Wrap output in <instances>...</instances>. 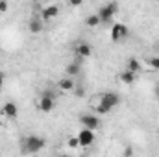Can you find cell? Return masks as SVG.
<instances>
[{"label": "cell", "mask_w": 159, "mask_h": 157, "mask_svg": "<svg viewBox=\"0 0 159 157\" xmlns=\"http://www.w3.org/2000/svg\"><path fill=\"white\" fill-rule=\"evenodd\" d=\"M44 144H46V141L43 137H37V135H30L22 141V146H24L26 154H37L44 148Z\"/></svg>", "instance_id": "6da1fadb"}, {"label": "cell", "mask_w": 159, "mask_h": 157, "mask_svg": "<svg viewBox=\"0 0 159 157\" xmlns=\"http://www.w3.org/2000/svg\"><path fill=\"white\" fill-rule=\"evenodd\" d=\"M54 105H56V94H52V92H44L37 100V109L41 113H50L54 109Z\"/></svg>", "instance_id": "7a4b0ae2"}, {"label": "cell", "mask_w": 159, "mask_h": 157, "mask_svg": "<svg viewBox=\"0 0 159 157\" xmlns=\"http://www.w3.org/2000/svg\"><path fill=\"white\" fill-rule=\"evenodd\" d=\"M117 13V4H107L98 9V17L102 24H113V17Z\"/></svg>", "instance_id": "3957f363"}, {"label": "cell", "mask_w": 159, "mask_h": 157, "mask_svg": "<svg viewBox=\"0 0 159 157\" xmlns=\"http://www.w3.org/2000/svg\"><path fill=\"white\" fill-rule=\"evenodd\" d=\"M76 137H78V141H80V146H83V148L94 144V141H96V137H94V129H89V128L80 129V133L76 135Z\"/></svg>", "instance_id": "277c9868"}, {"label": "cell", "mask_w": 159, "mask_h": 157, "mask_svg": "<svg viewBox=\"0 0 159 157\" xmlns=\"http://www.w3.org/2000/svg\"><path fill=\"white\" fill-rule=\"evenodd\" d=\"M100 102H102L104 105H107V107L113 111V109L120 104V96L117 92H104V94H100Z\"/></svg>", "instance_id": "5b68a950"}, {"label": "cell", "mask_w": 159, "mask_h": 157, "mask_svg": "<svg viewBox=\"0 0 159 157\" xmlns=\"http://www.w3.org/2000/svg\"><path fill=\"white\" fill-rule=\"evenodd\" d=\"M126 37H128V28L124 24L117 22V24L111 26V41L113 43H120V41L126 39Z\"/></svg>", "instance_id": "8992f818"}, {"label": "cell", "mask_w": 159, "mask_h": 157, "mask_svg": "<svg viewBox=\"0 0 159 157\" xmlns=\"http://www.w3.org/2000/svg\"><path fill=\"white\" fill-rule=\"evenodd\" d=\"M80 124L83 128H89V129H98L100 128V118H98V115H81Z\"/></svg>", "instance_id": "52a82bcc"}, {"label": "cell", "mask_w": 159, "mask_h": 157, "mask_svg": "<svg viewBox=\"0 0 159 157\" xmlns=\"http://www.w3.org/2000/svg\"><path fill=\"white\" fill-rule=\"evenodd\" d=\"M57 13H59V7H57L56 4H52V6H46V7L43 9L41 19H43V22H50L52 19H56V17H57Z\"/></svg>", "instance_id": "ba28073f"}, {"label": "cell", "mask_w": 159, "mask_h": 157, "mask_svg": "<svg viewBox=\"0 0 159 157\" xmlns=\"http://www.w3.org/2000/svg\"><path fill=\"white\" fill-rule=\"evenodd\" d=\"M2 115H4L6 118H17V115H19V107H17V104H13V102H6L4 107H2Z\"/></svg>", "instance_id": "9c48e42d"}, {"label": "cell", "mask_w": 159, "mask_h": 157, "mask_svg": "<svg viewBox=\"0 0 159 157\" xmlns=\"http://www.w3.org/2000/svg\"><path fill=\"white\" fill-rule=\"evenodd\" d=\"M74 52H76L78 57H91V56H93V46H91L89 43H80Z\"/></svg>", "instance_id": "30bf717a"}, {"label": "cell", "mask_w": 159, "mask_h": 157, "mask_svg": "<svg viewBox=\"0 0 159 157\" xmlns=\"http://www.w3.org/2000/svg\"><path fill=\"white\" fill-rule=\"evenodd\" d=\"M57 87H59L61 91H74L76 81L72 79V76H67V78H61L59 81H57Z\"/></svg>", "instance_id": "8fae6325"}, {"label": "cell", "mask_w": 159, "mask_h": 157, "mask_svg": "<svg viewBox=\"0 0 159 157\" xmlns=\"http://www.w3.org/2000/svg\"><path fill=\"white\" fill-rule=\"evenodd\" d=\"M135 78H137V74L135 72H131V70H122L120 72V76H119V79L122 81V83H126V85H131L133 81H135Z\"/></svg>", "instance_id": "7c38bea8"}, {"label": "cell", "mask_w": 159, "mask_h": 157, "mask_svg": "<svg viewBox=\"0 0 159 157\" xmlns=\"http://www.w3.org/2000/svg\"><path fill=\"white\" fill-rule=\"evenodd\" d=\"M43 19H32L30 20V24H28V30L32 32V34H41L43 32Z\"/></svg>", "instance_id": "4fadbf2b"}, {"label": "cell", "mask_w": 159, "mask_h": 157, "mask_svg": "<svg viewBox=\"0 0 159 157\" xmlns=\"http://www.w3.org/2000/svg\"><path fill=\"white\" fill-rule=\"evenodd\" d=\"M102 22H100V17H98V13H94V15H89L87 19H85V26L87 28H96V26H100Z\"/></svg>", "instance_id": "5bb4252c"}, {"label": "cell", "mask_w": 159, "mask_h": 157, "mask_svg": "<svg viewBox=\"0 0 159 157\" xmlns=\"http://www.w3.org/2000/svg\"><path fill=\"white\" fill-rule=\"evenodd\" d=\"M126 69L137 74V72H141V61H139V59H135V57H131V59L128 61V65H126Z\"/></svg>", "instance_id": "9a60e30c"}, {"label": "cell", "mask_w": 159, "mask_h": 157, "mask_svg": "<svg viewBox=\"0 0 159 157\" xmlns=\"http://www.w3.org/2000/svg\"><path fill=\"white\" fill-rule=\"evenodd\" d=\"M67 74L69 76H78L80 70H81V67H80V63H70V65H67Z\"/></svg>", "instance_id": "2e32d148"}, {"label": "cell", "mask_w": 159, "mask_h": 157, "mask_svg": "<svg viewBox=\"0 0 159 157\" xmlns=\"http://www.w3.org/2000/svg\"><path fill=\"white\" fill-rule=\"evenodd\" d=\"M148 65L152 67V70H159V57H156V56L150 57V59H148Z\"/></svg>", "instance_id": "e0dca14e"}, {"label": "cell", "mask_w": 159, "mask_h": 157, "mask_svg": "<svg viewBox=\"0 0 159 157\" xmlns=\"http://www.w3.org/2000/svg\"><path fill=\"white\" fill-rule=\"evenodd\" d=\"M67 146H69V148H78V146H80L78 137H70V139L67 141Z\"/></svg>", "instance_id": "ac0fdd59"}, {"label": "cell", "mask_w": 159, "mask_h": 157, "mask_svg": "<svg viewBox=\"0 0 159 157\" xmlns=\"http://www.w3.org/2000/svg\"><path fill=\"white\" fill-rule=\"evenodd\" d=\"M74 94H76L78 98H81V96H85V89H83L81 85H76V87H74Z\"/></svg>", "instance_id": "d6986e66"}, {"label": "cell", "mask_w": 159, "mask_h": 157, "mask_svg": "<svg viewBox=\"0 0 159 157\" xmlns=\"http://www.w3.org/2000/svg\"><path fill=\"white\" fill-rule=\"evenodd\" d=\"M9 9V4H7V0H0V13H6Z\"/></svg>", "instance_id": "ffe728a7"}, {"label": "cell", "mask_w": 159, "mask_h": 157, "mask_svg": "<svg viewBox=\"0 0 159 157\" xmlns=\"http://www.w3.org/2000/svg\"><path fill=\"white\" fill-rule=\"evenodd\" d=\"M67 2H69V6H72V7H78V6L83 4V0H67Z\"/></svg>", "instance_id": "44dd1931"}, {"label": "cell", "mask_w": 159, "mask_h": 157, "mask_svg": "<svg viewBox=\"0 0 159 157\" xmlns=\"http://www.w3.org/2000/svg\"><path fill=\"white\" fill-rule=\"evenodd\" d=\"M154 96H156V98L159 100V81L156 83V85H154Z\"/></svg>", "instance_id": "7402d4cb"}, {"label": "cell", "mask_w": 159, "mask_h": 157, "mask_svg": "<svg viewBox=\"0 0 159 157\" xmlns=\"http://www.w3.org/2000/svg\"><path fill=\"white\" fill-rule=\"evenodd\" d=\"M133 154V150L131 148H126V152H124V155H131Z\"/></svg>", "instance_id": "603a6c76"}, {"label": "cell", "mask_w": 159, "mask_h": 157, "mask_svg": "<svg viewBox=\"0 0 159 157\" xmlns=\"http://www.w3.org/2000/svg\"><path fill=\"white\" fill-rule=\"evenodd\" d=\"M2 83H4V76L0 74V89H2Z\"/></svg>", "instance_id": "cb8c5ba5"}]
</instances>
